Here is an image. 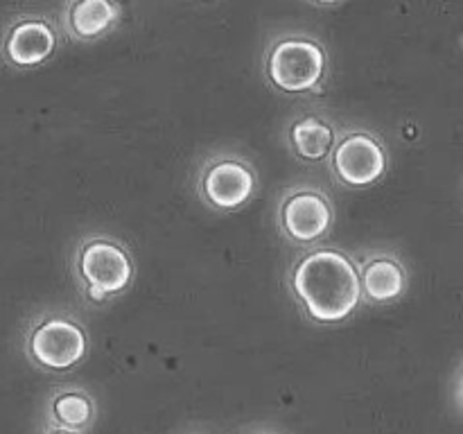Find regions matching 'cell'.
Masks as SVG:
<instances>
[{"label":"cell","instance_id":"1","mask_svg":"<svg viewBox=\"0 0 463 434\" xmlns=\"http://www.w3.org/2000/svg\"><path fill=\"white\" fill-rule=\"evenodd\" d=\"M283 288L298 312L319 328H337L362 307L353 251L333 242L297 251L283 274Z\"/></svg>","mask_w":463,"mask_h":434},{"label":"cell","instance_id":"2","mask_svg":"<svg viewBox=\"0 0 463 434\" xmlns=\"http://www.w3.org/2000/svg\"><path fill=\"white\" fill-rule=\"evenodd\" d=\"M330 71V50L315 32L279 30L260 52L262 81L283 98L319 99L328 90Z\"/></svg>","mask_w":463,"mask_h":434},{"label":"cell","instance_id":"3","mask_svg":"<svg viewBox=\"0 0 463 434\" xmlns=\"http://www.w3.org/2000/svg\"><path fill=\"white\" fill-rule=\"evenodd\" d=\"M71 276L86 307H107L134 288L138 262L122 238L86 231L71 251Z\"/></svg>","mask_w":463,"mask_h":434},{"label":"cell","instance_id":"4","mask_svg":"<svg viewBox=\"0 0 463 434\" xmlns=\"http://www.w3.org/2000/svg\"><path fill=\"white\" fill-rule=\"evenodd\" d=\"M90 337L84 321L61 303H50L27 319L23 330V351L32 364L52 373H66L81 364Z\"/></svg>","mask_w":463,"mask_h":434},{"label":"cell","instance_id":"5","mask_svg":"<svg viewBox=\"0 0 463 434\" xmlns=\"http://www.w3.org/2000/svg\"><path fill=\"white\" fill-rule=\"evenodd\" d=\"M274 226L289 249L317 247L328 242L337 226V203L319 181H292L276 194Z\"/></svg>","mask_w":463,"mask_h":434},{"label":"cell","instance_id":"6","mask_svg":"<svg viewBox=\"0 0 463 434\" xmlns=\"http://www.w3.org/2000/svg\"><path fill=\"white\" fill-rule=\"evenodd\" d=\"M392 161V147L375 127L366 122H342L326 170L342 190L362 193L387 179Z\"/></svg>","mask_w":463,"mask_h":434},{"label":"cell","instance_id":"7","mask_svg":"<svg viewBox=\"0 0 463 434\" xmlns=\"http://www.w3.org/2000/svg\"><path fill=\"white\" fill-rule=\"evenodd\" d=\"M193 185L203 208L217 215H233L258 197L260 172L244 152L215 149L197 161Z\"/></svg>","mask_w":463,"mask_h":434},{"label":"cell","instance_id":"8","mask_svg":"<svg viewBox=\"0 0 463 434\" xmlns=\"http://www.w3.org/2000/svg\"><path fill=\"white\" fill-rule=\"evenodd\" d=\"M63 43L59 23L48 12H16L0 30V61L14 72H32L54 61Z\"/></svg>","mask_w":463,"mask_h":434},{"label":"cell","instance_id":"9","mask_svg":"<svg viewBox=\"0 0 463 434\" xmlns=\"http://www.w3.org/2000/svg\"><path fill=\"white\" fill-rule=\"evenodd\" d=\"M360 278L362 306L380 307L396 306L411 288V271L402 253L393 247L375 244L353 251Z\"/></svg>","mask_w":463,"mask_h":434},{"label":"cell","instance_id":"10","mask_svg":"<svg viewBox=\"0 0 463 434\" xmlns=\"http://www.w3.org/2000/svg\"><path fill=\"white\" fill-rule=\"evenodd\" d=\"M342 122L319 104L297 108L280 131V143L301 165L326 167Z\"/></svg>","mask_w":463,"mask_h":434},{"label":"cell","instance_id":"11","mask_svg":"<svg viewBox=\"0 0 463 434\" xmlns=\"http://www.w3.org/2000/svg\"><path fill=\"white\" fill-rule=\"evenodd\" d=\"M127 0H63L59 30L75 45H93L111 36L122 25Z\"/></svg>","mask_w":463,"mask_h":434},{"label":"cell","instance_id":"12","mask_svg":"<svg viewBox=\"0 0 463 434\" xmlns=\"http://www.w3.org/2000/svg\"><path fill=\"white\" fill-rule=\"evenodd\" d=\"M93 401L84 392H61L50 402V414L59 428L81 429L93 420Z\"/></svg>","mask_w":463,"mask_h":434},{"label":"cell","instance_id":"13","mask_svg":"<svg viewBox=\"0 0 463 434\" xmlns=\"http://www.w3.org/2000/svg\"><path fill=\"white\" fill-rule=\"evenodd\" d=\"M303 3L312 5V7H319V9H335V7H342V5L348 3V0H303Z\"/></svg>","mask_w":463,"mask_h":434},{"label":"cell","instance_id":"14","mask_svg":"<svg viewBox=\"0 0 463 434\" xmlns=\"http://www.w3.org/2000/svg\"><path fill=\"white\" fill-rule=\"evenodd\" d=\"M48 434H77L75 429H68V428H57V429H50Z\"/></svg>","mask_w":463,"mask_h":434}]
</instances>
